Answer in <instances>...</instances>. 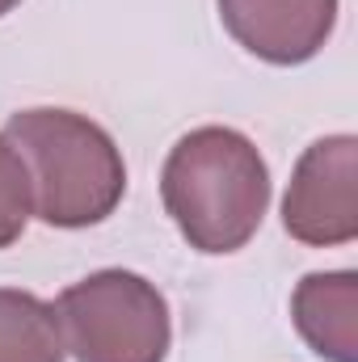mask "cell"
Wrapping results in <instances>:
<instances>
[{"label":"cell","instance_id":"cell-1","mask_svg":"<svg viewBox=\"0 0 358 362\" xmlns=\"http://www.w3.org/2000/svg\"><path fill=\"white\" fill-rule=\"evenodd\" d=\"M161 198L194 253L228 257L245 249L266 219V156L232 127H194L165 156Z\"/></svg>","mask_w":358,"mask_h":362},{"label":"cell","instance_id":"cell-2","mask_svg":"<svg viewBox=\"0 0 358 362\" xmlns=\"http://www.w3.org/2000/svg\"><path fill=\"white\" fill-rule=\"evenodd\" d=\"M0 135L25 160L34 215L47 228L76 232L105 223L118 211L127 194V165L110 131L97 127L89 114L34 105L17 110Z\"/></svg>","mask_w":358,"mask_h":362},{"label":"cell","instance_id":"cell-3","mask_svg":"<svg viewBox=\"0 0 358 362\" xmlns=\"http://www.w3.org/2000/svg\"><path fill=\"white\" fill-rule=\"evenodd\" d=\"M55 316L76 362H165L173 346L169 299L135 270H97L64 286Z\"/></svg>","mask_w":358,"mask_h":362},{"label":"cell","instance_id":"cell-4","mask_svg":"<svg viewBox=\"0 0 358 362\" xmlns=\"http://www.w3.org/2000/svg\"><path fill=\"white\" fill-rule=\"evenodd\" d=\"M282 228L308 249L358 240V139L325 135L295 160L282 194Z\"/></svg>","mask_w":358,"mask_h":362},{"label":"cell","instance_id":"cell-5","mask_svg":"<svg viewBox=\"0 0 358 362\" xmlns=\"http://www.w3.org/2000/svg\"><path fill=\"white\" fill-rule=\"evenodd\" d=\"M224 30L262 64L299 68L325 51L337 0H215Z\"/></svg>","mask_w":358,"mask_h":362},{"label":"cell","instance_id":"cell-6","mask_svg":"<svg viewBox=\"0 0 358 362\" xmlns=\"http://www.w3.org/2000/svg\"><path fill=\"white\" fill-rule=\"evenodd\" d=\"M291 320L325 362H358V274H304L291 295Z\"/></svg>","mask_w":358,"mask_h":362},{"label":"cell","instance_id":"cell-7","mask_svg":"<svg viewBox=\"0 0 358 362\" xmlns=\"http://www.w3.org/2000/svg\"><path fill=\"white\" fill-rule=\"evenodd\" d=\"M68 346L59 333L55 303L0 286V362H64Z\"/></svg>","mask_w":358,"mask_h":362},{"label":"cell","instance_id":"cell-8","mask_svg":"<svg viewBox=\"0 0 358 362\" xmlns=\"http://www.w3.org/2000/svg\"><path fill=\"white\" fill-rule=\"evenodd\" d=\"M30 215H34V189H30L25 160L0 135V249H8V245L21 240Z\"/></svg>","mask_w":358,"mask_h":362},{"label":"cell","instance_id":"cell-9","mask_svg":"<svg viewBox=\"0 0 358 362\" xmlns=\"http://www.w3.org/2000/svg\"><path fill=\"white\" fill-rule=\"evenodd\" d=\"M17 4H21V0H0V17H4V13H13Z\"/></svg>","mask_w":358,"mask_h":362}]
</instances>
